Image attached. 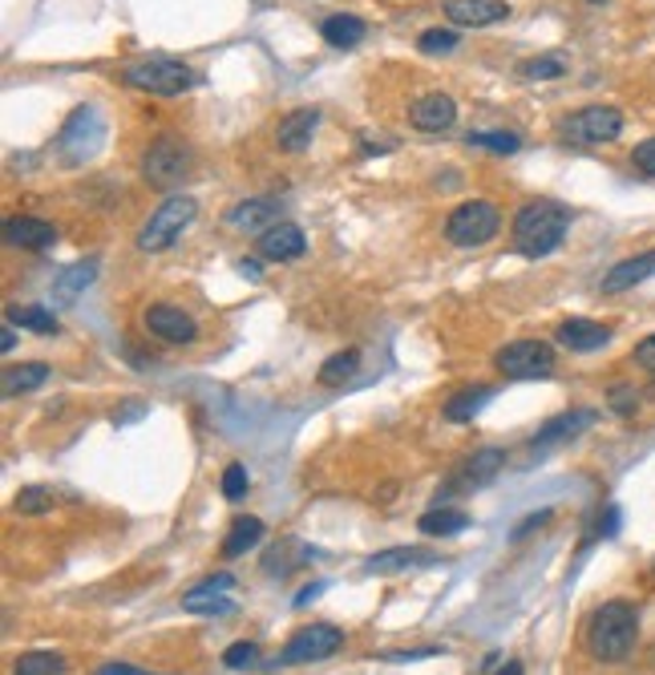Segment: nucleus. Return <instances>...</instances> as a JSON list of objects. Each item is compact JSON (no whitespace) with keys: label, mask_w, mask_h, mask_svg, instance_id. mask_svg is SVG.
Here are the masks:
<instances>
[{"label":"nucleus","mask_w":655,"mask_h":675,"mask_svg":"<svg viewBox=\"0 0 655 675\" xmlns=\"http://www.w3.org/2000/svg\"><path fill=\"white\" fill-rule=\"evenodd\" d=\"M635 636H640V610L623 603V598H611L590 615L587 651L599 663H619L628 660V651L635 648Z\"/></svg>","instance_id":"1"},{"label":"nucleus","mask_w":655,"mask_h":675,"mask_svg":"<svg viewBox=\"0 0 655 675\" xmlns=\"http://www.w3.org/2000/svg\"><path fill=\"white\" fill-rule=\"evenodd\" d=\"M571 231V211L559 202H526L514 214V252L526 259H542V255L559 252V243Z\"/></svg>","instance_id":"2"},{"label":"nucleus","mask_w":655,"mask_h":675,"mask_svg":"<svg viewBox=\"0 0 655 675\" xmlns=\"http://www.w3.org/2000/svg\"><path fill=\"white\" fill-rule=\"evenodd\" d=\"M54 147H57V159L66 162V166L90 162L97 150L106 147V118H102L94 106H78L69 114L66 126H61Z\"/></svg>","instance_id":"3"},{"label":"nucleus","mask_w":655,"mask_h":675,"mask_svg":"<svg viewBox=\"0 0 655 675\" xmlns=\"http://www.w3.org/2000/svg\"><path fill=\"white\" fill-rule=\"evenodd\" d=\"M195 214H199V202L190 199V195H171V199L162 202L159 211H150V219L142 223V231H138V247L150 255L174 247V243L183 238V231L195 223Z\"/></svg>","instance_id":"4"},{"label":"nucleus","mask_w":655,"mask_h":675,"mask_svg":"<svg viewBox=\"0 0 655 675\" xmlns=\"http://www.w3.org/2000/svg\"><path fill=\"white\" fill-rule=\"evenodd\" d=\"M121 81L134 85V90L154 93V97H178L195 85V73L174 57H142V61H130L121 69Z\"/></svg>","instance_id":"5"},{"label":"nucleus","mask_w":655,"mask_h":675,"mask_svg":"<svg viewBox=\"0 0 655 675\" xmlns=\"http://www.w3.org/2000/svg\"><path fill=\"white\" fill-rule=\"evenodd\" d=\"M498 231H502V214H498L494 202H486V199L461 202V207L449 214V223H445V235H449V243H457V247H482V243H490Z\"/></svg>","instance_id":"6"},{"label":"nucleus","mask_w":655,"mask_h":675,"mask_svg":"<svg viewBox=\"0 0 655 675\" xmlns=\"http://www.w3.org/2000/svg\"><path fill=\"white\" fill-rule=\"evenodd\" d=\"M344 648V631H336L332 622H312V627H300L288 648L280 651V667H304V663H320L328 655Z\"/></svg>","instance_id":"7"},{"label":"nucleus","mask_w":655,"mask_h":675,"mask_svg":"<svg viewBox=\"0 0 655 675\" xmlns=\"http://www.w3.org/2000/svg\"><path fill=\"white\" fill-rule=\"evenodd\" d=\"M498 372H506L514 381H535V376H550L554 372V348L547 340H535V336H522V340H510L502 352L494 357Z\"/></svg>","instance_id":"8"},{"label":"nucleus","mask_w":655,"mask_h":675,"mask_svg":"<svg viewBox=\"0 0 655 675\" xmlns=\"http://www.w3.org/2000/svg\"><path fill=\"white\" fill-rule=\"evenodd\" d=\"M623 133V114L616 106H587L562 121V138L575 147H599Z\"/></svg>","instance_id":"9"},{"label":"nucleus","mask_w":655,"mask_h":675,"mask_svg":"<svg viewBox=\"0 0 655 675\" xmlns=\"http://www.w3.org/2000/svg\"><path fill=\"white\" fill-rule=\"evenodd\" d=\"M190 171V147L174 133H162L159 142L147 150L142 159V178L150 186H174L183 183V174Z\"/></svg>","instance_id":"10"},{"label":"nucleus","mask_w":655,"mask_h":675,"mask_svg":"<svg viewBox=\"0 0 655 675\" xmlns=\"http://www.w3.org/2000/svg\"><path fill=\"white\" fill-rule=\"evenodd\" d=\"M231 586H235V574L219 570L211 579H202L199 586H190L183 595V610H190V615H227V610H235Z\"/></svg>","instance_id":"11"},{"label":"nucleus","mask_w":655,"mask_h":675,"mask_svg":"<svg viewBox=\"0 0 655 675\" xmlns=\"http://www.w3.org/2000/svg\"><path fill=\"white\" fill-rule=\"evenodd\" d=\"M502 469H506V453L494 450V445H490V450H478L473 457H466V462L457 465V477H454V486L445 490V498H449L454 490L457 493L482 490V486H490V481H494Z\"/></svg>","instance_id":"12"},{"label":"nucleus","mask_w":655,"mask_h":675,"mask_svg":"<svg viewBox=\"0 0 655 675\" xmlns=\"http://www.w3.org/2000/svg\"><path fill=\"white\" fill-rule=\"evenodd\" d=\"M142 319H147V328L159 340H166V345H190V340H199V324L174 304H150Z\"/></svg>","instance_id":"13"},{"label":"nucleus","mask_w":655,"mask_h":675,"mask_svg":"<svg viewBox=\"0 0 655 675\" xmlns=\"http://www.w3.org/2000/svg\"><path fill=\"white\" fill-rule=\"evenodd\" d=\"M409 121L421 133H442L457 121V102L449 93H425L409 106Z\"/></svg>","instance_id":"14"},{"label":"nucleus","mask_w":655,"mask_h":675,"mask_svg":"<svg viewBox=\"0 0 655 675\" xmlns=\"http://www.w3.org/2000/svg\"><path fill=\"white\" fill-rule=\"evenodd\" d=\"M308 252V235L300 231L295 223H276L268 226L264 235H259V255L271 259V264H288V259H300V255Z\"/></svg>","instance_id":"15"},{"label":"nucleus","mask_w":655,"mask_h":675,"mask_svg":"<svg viewBox=\"0 0 655 675\" xmlns=\"http://www.w3.org/2000/svg\"><path fill=\"white\" fill-rule=\"evenodd\" d=\"M445 16L461 28H486L510 16L506 0H445Z\"/></svg>","instance_id":"16"},{"label":"nucleus","mask_w":655,"mask_h":675,"mask_svg":"<svg viewBox=\"0 0 655 675\" xmlns=\"http://www.w3.org/2000/svg\"><path fill=\"white\" fill-rule=\"evenodd\" d=\"M4 243L21 247V252H45L57 243V226L45 223V219H33V214H21V219L4 223Z\"/></svg>","instance_id":"17"},{"label":"nucleus","mask_w":655,"mask_h":675,"mask_svg":"<svg viewBox=\"0 0 655 675\" xmlns=\"http://www.w3.org/2000/svg\"><path fill=\"white\" fill-rule=\"evenodd\" d=\"M554 340L562 348H571V352H595V348H603L611 340V328L599 324V319H562Z\"/></svg>","instance_id":"18"},{"label":"nucleus","mask_w":655,"mask_h":675,"mask_svg":"<svg viewBox=\"0 0 655 675\" xmlns=\"http://www.w3.org/2000/svg\"><path fill=\"white\" fill-rule=\"evenodd\" d=\"M655 276V252H643V255H631L623 264H616L607 276H603V295H619V292H631L635 283Z\"/></svg>","instance_id":"19"},{"label":"nucleus","mask_w":655,"mask_h":675,"mask_svg":"<svg viewBox=\"0 0 655 675\" xmlns=\"http://www.w3.org/2000/svg\"><path fill=\"white\" fill-rule=\"evenodd\" d=\"M595 421H599V412H590V409L559 412V417H550V421L538 429L535 450H547V445H559V441H566V438H578V433H583V429H590Z\"/></svg>","instance_id":"20"},{"label":"nucleus","mask_w":655,"mask_h":675,"mask_svg":"<svg viewBox=\"0 0 655 675\" xmlns=\"http://www.w3.org/2000/svg\"><path fill=\"white\" fill-rule=\"evenodd\" d=\"M437 555L433 550H421V546H393V550H381L364 562L369 574H397V570H413V567H433Z\"/></svg>","instance_id":"21"},{"label":"nucleus","mask_w":655,"mask_h":675,"mask_svg":"<svg viewBox=\"0 0 655 675\" xmlns=\"http://www.w3.org/2000/svg\"><path fill=\"white\" fill-rule=\"evenodd\" d=\"M316 126H320V109H295V114H288V118L280 121L276 142H280V150H288V154H300V150L312 147Z\"/></svg>","instance_id":"22"},{"label":"nucleus","mask_w":655,"mask_h":675,"mask_svg":"<svg viewBox=\"0 0 655 675\" xmlns=\"http://www.w3.org/2000/svg\"><path fill=\"white\" fill-rule=\"evenodd\" d=\"M227 223L231 226H239V231H268V226H276V202L271 199H247L239 202L235 211L227 214Z\"/></svg>","instance_id":"23"},{"label":"nucleus","mask_w":655,"mask_h":675,"mask_svg":"<svg viewBox=\"0 0 655 675\" xmlns=\"http://www.w3.org/2000/svg\"><path fill=\"white\" fill-rule=\"evenodd\" d=\"M490 397H494V388H486V384L461 388V393H454V397H449V405H445V421H454V424L473 421V417L482 412V405H486Z\"/></svg>","instance_id":"24"},{"label":"nucleus","mask_w":655,"mask_h":675,"mask_svg":"<svg viewBox=\"0 0 655 675\" xmlns=\"http://www.w3.org/2000/svg\"><path fill=\"white\" fill-rule=\"evenodd\" d=\"M264 534H268V526H264L259 517H239V522H235V526L227 529V538H223V558L247 555L252 546L264 543Z\"/></svg>","instance_id":"25"},{"label":"nucleus","mask_w":655,"mask_h":675,"mask_svg":"<svg viewBox=\"0 0 655 675\" xmlns=\"http://www.w3.org/2000/svg\"><path fill=\"white\" fill-rule=\"evenodd\" d=\"M466 526H469L466 510H449V505H437V510L421 514V522H417V529L429 534V538H449V534H461Z\"/></svg>","instance_id":"26"},{"label":"nucleus","mask_w":655,"mask_h":675,"mask_svg":"<svg viewBox=\"0 0 655 675\" xmlns=\"http://www.w3.org/2000/svg\"><path fill=\"white\" fill-rule=\"evenodd\" d=\"M324 40L332 45V49H352V45H361L364 40V21L361 16H348V13H336L324 21Z\"/></svg>","instance_id":"27"},{"label":"nucleus","mask_w":655,"mask_h":675,"mask_svg":"<svg viewBox=\"0 0 655 675\" xmlns=\"http://www.w3.org/2000/svg\"><path fill=\"white\" fill-rule=\"evenodd\" d=\"M9 324L25 331H40V336H54L61 324H57L54 307H40V304H13L9 307Z\"/></svg>","instance_id":"28"},{"label":"nucleus","mask_w":655,"mask_h":675,"mask_svg":"<svg viewBox=\"0 0 655 675\" xmlns=\"http://www.w3.org/2000/svg\"><path fill=\"white\" fill-rule=\"evenodd\" d=\"M49 381V364H13V369H4V397H21V393H33L40 384Z\"/></svg>","instance_id":"29"},{"label":"nucleus","mask_w":655,"mask_h":675,"mask_svg":"<svg viewBox=\"0 0 655 675\" xmlns=\"http://www.w3.org/2000/svg\"><path fill=\"white\" fill-rule=\"evenodd\" d=\"M356 372H361V352H356V348H348V352H336V357L324 360V364H320V384L336 388V384L352 381Z\"/></svg>","instance_id":"30"},{"label":"nucleus","mask_w":655,"mask_h":675,"mask_svg":"<svg viewBox=\"0 0 655 675\" xmlns=\"http://www.w3.org/2000/svg\"><path fill=\"white\" fill-rule=\"evenodd\" d=\"M66 672L69 667L57 651H25L13 667V675H66Z\"/></svg>","instance_id":"31"},{"label":"nucleus","mask_w":655,"mask_h":675,"mask_svg":"<svg viewBox=\"0 0 655 675\" xmlns=\"http://www.w3.org/2000/svg\"><path fill=\"white\" fill-rule=\"evenodd\" d=\"M94 276H97V259H85V264H73L66 271V276L57 279V300H73L78 292H85L90 283H94Z\"/></svg>","instance_id":"32"},{"label":"nucleus","mask_w":655,"mask_h":675,"mask_svg":"<svg viewBox=\"0 0 655 675\" xmlns=\"http://www.w3.org/2000/svg\"><path fill=\"white\" fill-rule=\"evenodd\" d=\"M469 147H486L490 154H518L522 138L510 130H478V133H469Z\"/></svg>","instance_id":"33"},{"label":"nucleus","mask_w":655,"mask_h":675,"mask_svg":"<svg viewBox=\"0 0 655 675\" xmlns=\"http://www.w3.org/2000/svg\"><path fill=\"white\" fill-rule=\"evenodd\" d=\"M54 502L57 498L49 486H25V490L16 493V510H21V514H49Z\"/></svg>","instance_id":"34"},{"label":"nucleus","mask_w":655,"mask_h":675,"mask_svg":"<svg viewBox=\"0 0 655 675\" xmlns=\"http://www.w3.org/2000/svg\"><path fill=\"white\" fill-rule=\"evenodd\" d=\"M518 73L526 81H554L566 73V61L562 57H535V61H522Z\"/></svg>","instance_id":"35"},{"label":"nucleus","mask_w":655,"mask_h":675,"mask_svg":"<svg viewBox=\"0 0 655 675\" xmlns=\"http://www.w3.org/2000/svg\"><path fill=\"white\" fill-rule=\"evenodd\" d=\"M223 663H227L231 672H247V667L259 663V648H255L252 639H239V643H231V648L223 651Z\"/></svg>","instance_id":"36"},{"label":"nucleus","mask_w":655,"mask_h":675,"mask_svg":"<svg viewBox=\"0 0 655 675\" xmlns=\"http://www.w3.org/2000/svg\"><path fill=\"white\" fill-rule=\"evenodd\" d=\"M417 45H421V54H449V49H457V33L454 28H425Z\"/></svg>","instance_id":"37"},{"label":"nucleus","mask_w":655,"mask_h":675,"mask_svg":"<svg viewBox=\"0 0 655 675\" xmlns=\"http://www.w3.org/2000/svg\"><path fill=\"white\" fill-rule=\"evenodd\" d=\"M243 493H247V465H227V469H223V498H227V502H239Z\"/></svg>","instance_id":"38"},{"label":"nucleus","mask_w":655,"mask_h":675,"mask_svg":"<svg viewBox=\"0 0 655 675\" xmlns=\"http://www.w3.org/2000/svg\"><path fill=\"white\" fill-rule=\"evenodd\" d=\"M635 405H640V393H635L631 384H616V388H611V409H616L619 417H631Z\"/></svg>","instance_id":"39"},{"label":"nucleus","mask_w":655,"mask_h":675,"mask_svg":"<svg viewBox=\"0 0 655 675\" xmlns=\"http://www.w3.org/2000/svg\"><path fill=\"white\" fill-rule=\"evenodd\" d=\"M631 162H635V171L640 174L655 178V138H647V142H640V147L631 150Z\"/></svg>","instance_id":"40"},{"label":"nucleus","mask_w":655,"mask_h":675,"mask_svg":"<svg viewBox=\"0 0 655 675\" xmlns=\"http://www.w3.org/2000/svg\"><path fill=\"white\" fill-rule=\"evenodd\" d=\"M635 364L647 372H655V336H647L640 348H635Z\"/></svg>","instance_id":"41"},{"label":"nucleus","mask_w":655,"mask_h":675,"mask_svg":"<svg viewBox=\"0 0 655 675\" xmlns=\"http://www.w3.org/2000/svg\"><path fill=\"white\" fill-rule=\"evenodd\" d=\"M547 522H550V510H538V514H530V517H526V522H518V526H514V538H526L530 529L547 526Z\"/></svg>","instance_id":"42"},{"label":"nucleus","mask_w":655,"mask_h":675,"mask_svg":"<svg viewBox=\"0 0 655 675\" xmlns=\"http://www.w3.org/2000/svg\"><path fill=\"white\" fill-rule=\"evenodd\" d=\"M97 675H154V672H142V667H134V663H102Z\"/></svg>","instance_id":"43"},{"label":"nucleus","mask_w":655,"mask_h":675,"mask_svg":"<svg viewBox=\"0 0 655 675\" xmlns=\"http://www.w3.org/2000/svg\"><path fill=\"white\" fill-rule=\"evenodd\" d=\"M0 348H4V352H13V348H16V331H13V324H9V328L0 331Z\"/></svg>","instance_id":"44"},{"label":"nucleus","mask_w":655,"mask_h":675,"mask_svg":"<svg viewBox=\"0 0 655 675\" xmlns=\"http://www.w3.org/2000/svg\"><path fill=\"white\" fill-rule=\"evenodd\" d=\"M494 675H522V663H518V660H506Z\"/></svg>","instance_id":"45"},{"label":"nucleus","mask_w":655,"mask_h":675,"mask_svg":"<svg viewBox=\"0 0 655 675\" xmlns=\"http://www.w3.org/2000/svg\"><path fill=\"white\" fill-rule=\"evenodd\" d=\"M239 271H243V276L259 279V264H255V259H243V264H239Z\"/></svg>","instance_id":"46"},{"label":"nucleus","mask_w":655,"mask_h":675,"mask_svg":"<svg viewBox=\"0 0 655 675\" xmlns=\"http://www.w3.org/2000/svg\"><path fill=\"white\" fill-rule=\"evenodd\" d=\"M590 4H599V0H590Z\"/></svg>","instance_id":"47"}]
</instances>
